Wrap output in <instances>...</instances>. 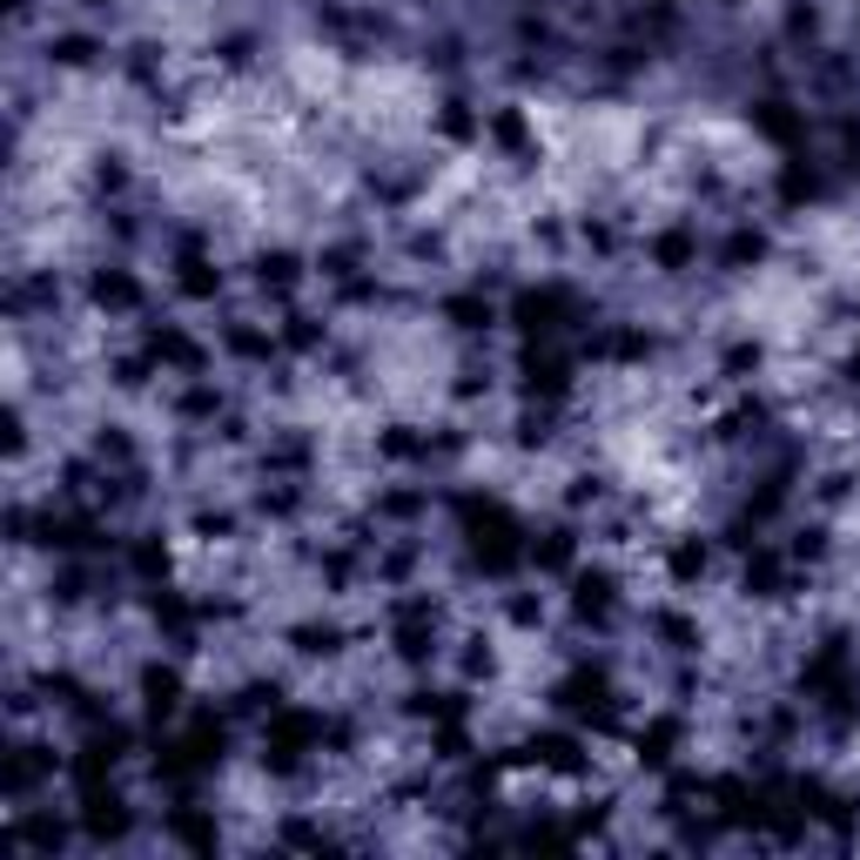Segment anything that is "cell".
I'll list each match as a JSON object with an SVG mask.
<instances>
[{
	"mask_svg": "<svg viewBox=\"0 0 860 860\" xmlns=\"http://www.w3.org/2000/svg\"><path fill=\"white\" fill-rule=\"evenodd\" d=\"M558 317H565V296H558V290H544V296H525V303H518V323H525L531 336H552Z\"/></svg>",
	"mask_w": 860,
	"mask_h": 860,
	"instance_id": "1",
	"label": "cell"
},
{
	"mask_svg": "<svg viewBox=\"0 0 860 860\" xmlns=\"http://www.w3.org/2000/svg\"><path fill=\"white\" fill-rule=\"evenodd\" d=\"M88 296H95L101 309H135V303H142V290L122 277V269H101V277L88 283Z\"/></svg>",
	"mask_w": 860,
	"mask_h": 860,
	"instance_id": "2",
	"label": "cell"
},
{
	"mask_svg": "<svg viewBox=\"0 0 860 860\" xmlns=\"http://www.w3.org/2000/svg\"><path fill=\"white\" fill-rule=\"evenodd\" d=\"M753 128H760L766 142H800V114H794L787 101H760V114H753Z\"/></svg>",
	"mask_w": 860,
	"mask_h": 860,
	"instance_id": "3",
	"label": "cell"
},
{
	"mask_svg": "<svg viewBox=\"0 0 860 860\" xmlns=\"http://www.w3.org/2000/svg\"><path fill=\"white\" fill-rule=\"evenodd\" d=\"M525 377H531V390L558 397V390H565V357H552V349H531V357H525Z\"/></svg>",
	"mask_w": 860,
	"mask_h": 860,
	"instance_id": "4",
	"label": "cell"
},
{
	"mask_svg": "<svg viewBox=\"0 0 860 860\" xmlns=\"http://www.w3.org/2000/svg\"><path fill=\"white\" fill-rule=\"evenodd\" d=\"M82 820H88L95 834H122L128 827V813H122V800H114V794H88V813Z\"/></svg>",
	"mask_w": 860,
	"mask_h": 860,
	"instance_id": "5",
	"label": "cell"
},
{
	"mask_svg": "<svg viewBox=\"0 0 860 860\" xmlns=\"http://www.w3.org/2000/svg\"><path fill=\"white\" fill-rule=\"evenodd\" d=\"M531 760H538V766H558V773H578V766H585L578 747H572V739H558V733H552V739H531Z\"/></svg>",
	"mask_w": 860,
	"mask_h": 860,
	"instance_id": "6",
	"label": "cell"
},
{
	"mask_svg": "<svg viewBox=\"0 0 860 860\" xmlns=\"http://www.w3.org/2000/svg\"><path fill=\"white\" fill-rule=\"evenodd\" d=\"M142 692H148V707H155V713H169V707H175V692H182V679H175L169 666H148V673H142Z\"/></svg>",
	"mask_w": 860,
	"mask_h": 860,
	"instance_id": "7",
	"label": "cell"
},
{
	"mask_svg": "<svg viewBox=\"0 0 860 860\" xmlns=\"http://www.w3.org/2000/svg\"><path fill=\"white\" fill-rule=\"evenodd\" d=\"M451 317H457L464 330H484V323H491V303H471V296H457V303H451Z\"/></svg>",
	"mask_w": 860,
	"mask_h": 860,
	"instance_id": "8",
	"label": "cell"
},
{
	"mask_svg": "<svg viewBox=\"0 0 860 860\" xmlns=\"http://www.w3.org/2000/svg\"><path fill=\"white\" fill-rule=\"evenodd\" d=\"M747 585H760V599H773V585H779V558H753V565H747Z\"/></svg>",
	"mask_w": 860,
	"mask_h": 860,
	"instance_id": "9",
	"label": "cell"
},
{
	"mask_svg": "<svg viewBox=\"0 0 860 860\" xmlns=\"http://www.w3.org/2000/svg\"><path fill=\"white\" fill-rule=\"evenodd\" d=\"M673 572H679V578H692V572H707V552H699V544H679V552H673Z\"/></svg>",
	"mask_w": 860,
	"mask_h": 860,
	"instance_id": "10",
	"label": "cell"
},
{
	"mask_svg": "<svg viewBox=\"0 0 860 860\" xmlns=\"http://www.w3.org/2000/svg\"><path fill=\"white\" fill-rule=\"evenodd\" d=\"M847 370H853V377H860V349H853V364H847Z\"/></svg>",
	"mask_w": 860,
	"mask_h": 860,
	"instance_id": "11",
	"label": "cell"
}]
</instances>
